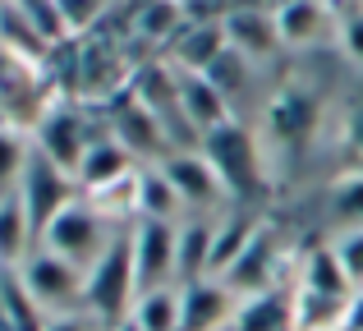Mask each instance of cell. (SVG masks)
Here are the masks:
<instances>
[{
    "label": "cell",
    "instance_id": "cell-1",
    "mask_svg": "<svg viewBox=\"0 0 363 331\" xmlns=\"http://www.w3.org/2000/svg\"><path fill=\"white\" fill-rule=\"evenodd\" d=\"M133 299H138L133 240H129V230H120L116 240H111V249L88 267V281H83V304H88V313H97V318L124 322V318L133 313Z\"/></svg>",
    "mask_w": 363,
    "mask_h": 331
},
{
    "label": "cell",
    "instance_id": "cell-15",
    "mask_svg": "<svg viewBox=\"0 0 363 331\" xmlns=\"http://www.w3.org/2000/svg\"><path fill=\"white\" fill-rule=\"evenodd\" d=\"M225 42L235 51H244L248 60H262V55L281 51V28H276V14H257V9H230L225 18Z\"/></svg>",
    "mask_w": 363,
    "mask_h": 331
},
{
    "label": "cell",
    "instance_id": "cell-31",
    "mask_svg": "<svg viewBox=\"0 0 363 331\" xmlns=\"http://www.w3.org/2000/svg\"><path fill=\"white\" fill-rule=\"evenodd\" d=\"M248 64H253V60H248L244 51H235V46H225V51H221V55L212 60V69H207V83H212V88L221 92L225 101H230L235 92H244V83H248Z\"/></svg>",
    "mask_w": 363,
    "mask_h": 331
},
{
    "label": "cell",
    "instance_id": "cell-10",
    "mask_svg": "<svg viewBox=\"0 0 363 331\" xmlns=\"http://www.w3.org/2000/svg\"><path fill=\"white\" fill-rule=\"evenodd\" d=\"M235 295L221 281H194L179 290V331H216L235 322Z\"/></svg>",
    "mask_w": 363,
    "mask_h": 331
},
{
    "label": "cell",
    "instance_id": "cell-37",
    "mask_svg": "<svg viewBox=\"0 0 363 331\" xmlns=\"http://www.w3.org/2000/svg\"><path fill=\"white\" fill-rule=\"evenodd\" d=\"M345 134H350V147L363 157V106L350 111V125H345Z\"/></svg>",
    "mask_w": 363,
    "mask_h": 331
},
{
    "label": "cell",
    "instance_id": "cell-35",
    "mask_svg": "<svg viewBox=\"0 0 363 331\" xmlns=\"http://www.w3.org/2000/svg\"><path fill=\"white\" fill-rule=\"evenodd\" d=\"M340 42H345L350 60H359V64H363V9L345 18V28H340Z\"/></svg>",
    "mask_w": 363,
    "mask_h": 331
},
{
    "label": "cell",
    "instance_id": "cell-9",
    "mask_svg": "<svg viewBox=\"0 0 363 331\" xmlns=\"http://www.w3.org/2000/svg\"><path fill=\"white\" fill-rule=\"evenodd\" d=\"M111 138H116V143H120L129 157H157V166L166 162L170 152H175L166 125H161V120L152 116V111L143 106L133 92L116 106V116H111Z\"/></svg>",
    "mask_w": 363,
    "mask_h": 331
},
{
    "label": "cell",
    "instance_id": "cell-8",
    "mask_svg": "<svg viewBox=\"0 0 363 331\" xmlns=\"http://www.w3.org/2000/svg\"><path fill=\"white\" fill-rule=\"evenodd\" d=\"M175 235H179L175 221H147V216H138V225L129 230V240H133V271H138V295L170 286V276H175Z\"/></svg>",
    "mask_w": 363,
    "mask_h": 331
},
{
    "label": "cell",
    "instance_id": "cell-12",
    "mask_svg": "<svg viewBox=\"0 0 363 331\" xmlns=\"http://www.w3.org/2000/svg\"><path fill=\"white\" fill-rule=\"evenodd\" d=\"M272 276H276V240H272V230L257 225L253 244H248L240 253V262L221 276V286L230 290L235 299H253V295H262V290H272Z\"/></svg>",
    "mask_w": 363,
    "mask_h": 331
},
{
    "label": "cell",
    "instance_id": "cell-17",
    "mask_svg": "<svg viewBox=\"0 0 363 331\" xmlns=\"http://www.w3.org/2000/svg\"><path fill=\"white\" fill-rule=\"evenodd\" d=\"M230 331H294V295L285 290H262V295L244 299L235 308V322Z\"/></svg>",
    "mask_w": 363,
    "mask_h": 331
},
{
    "label": "cell",
    "instance_id": "cell-39",
    "mask_svg": "<svg viewBox=\"0 0 363 331\" xmlns=\"http://www.w3.org/2000/svg\"><path fill=\"white\" fill-rule=\"evenodd\" d=\"M116 331H138V327H133V322H129V318H124V322H116Z\"/></svg>",
    "mask_w": 363,
    "mask_h": 331
},
{
    "label": "cell",
    "instance_id": "cell-20",
    "mask_svg": "<svg viewBox=\"0 0 363 331\" xmlns=\"http://www.w3.org/2000/svg\"><path fill=\"white\" fill-rule=\"evenodd\" d=\"M303 290H318V295H331V299H354V281L345 276V267H340L336 258V244H322V249H313L308 258H303Z\"/></svg>",
    "mask_w": 363,
    "mask_h": 331
},
{
    "label": "cell",
    "instance_id": "cell-30",
    "mask_svg": "<svg viewBox=\"0 0 363 331\" xmlns=\"http://www.w3.org/2000/svg\"><path fill=\"white\" fill-rule=\"evenodd\" d=\"M28 157H33V147L23 143V134L0 125V198L18 189V179H23V170H28Z\"/></svg>",
    "mask_w": 363,
    "mask_h": 331
},
{
    "label": "cell",
    "instance_id": "cell-22",
    "mask_svg": "<svg viewBox=\"0 0 363 331\" xmlns=\"http://www.w3.org/2000/svg\"><path fill=\"white\" fill-rule=\"evenodd\" d=\"M276 28H281L285 46H308L327 28V9H322V0H285L276 9Z\"/></svg>",
    "mask_w": 363,
    "mask_h": 331
},
{
    "label": "cell",
    "instance_id": "cell-6",
    "mask_svg": "<svg viewBox=\"0 0 363 331\" xmlns=\"http://www.w3.org/2000/svg\"><path fill=\"white\" fill-rule=\"evenodd\" d=\"M33 138H37V152H42L46 162L79 179V166H83V157H88V147H92L97 134H88V120L60 101V106H51L42 120H37Z\"/></svg>",
    "mask_w": 363,
    "mask_h": 331
},
{
    "label": "cell",
    "instance_id": "cell-36",
    "mask_svg": "<svg viewBox=\"0 0 363 331\" xmlns=\"http://www.w3.org/2000/svg\"><path fill=\"white\" fill-rule=\"evenodd\" d=\"M46 331H92V322L88 318H74V313H60V318L46 322Z\"/></svg>",
    "mask_w": 363,
    "mask_h": 331
},
{
    "label": "cell",
    "instance_id": "cell-18",
    "mask_svg": "<svg viewBox=\"0 0 363 331\" xmlns=\"http://www.w3.org/2000/svg\"><path fill=\"white\" fill-rule=\"evenodd\" d=\"M79 55H83V97L101 101L124 83V60L116 46L106 42H79Z\"/></svg>",
    "mask_w": 363,
    "mask_h": 331
},
{
    "label": "cell",
    "instance_id": "cell-33",
    "mask_svg": "<svg viewBox=\"0 0 363 331\" xmlns=\"http://www.w3.org/2000/svg\"><path fill=\"white\" fill-rule=\"evenodd\" d=\"M55 5H60V14H65V23H69L74 37L88 33V28L101 18V0H55Z\"/></svg>",
    "mask_w": 363,
    "mask_h": 331
},
{
    "label": "cell",
    "instance_id": "cell-24",
    "mask_svg": "<svg viewBox=\"0 0 363 331\" xmlns=\"http://www.w3.org/2000/svg\"><path fill=\"white\" fill-rule=\"evenodd\" d=\"M345 308L350 299H331V295L299 286V295H294V331H340L345 327Z\"/></svg>",
    "mask_w": 363,
    "mask_h": 331
},
{
    "label": "cell",
    "instance_id": "cell-11",
    "mask_svg": "<svg viewBox=\"0 0 363 331\" xmlns=\"http://www.w3.org/2000/svg\"><path fill=\"white\" fill-rule=\"evenodd\" d=\"M161 170H166V179L175 184V193H179L184 207H212L216 198L225 193L212 162H207L203 152H184V147H179V152H170L166 162H161Z\"/></svg>",
    "mask_w": 363,
    "mask_h": 331
},
{
    "label": "cell",
    "instance_id": "cell-26",
    "mask_svg": "<svg viewBox=\"0 0 363 331\" xmlns=\"http://www.w3.org/2000/svg\"><path fill=\"white\" fill-rule=\"evenodd\" d=\"M133 28L143 42H175L184 33V0H143Z\"/></svg>",
    "mask_w": 363,
    "mask_h": 331
},
{
    "label": "cell",
    "instance_id": "cell-13",
    "mask_svg": "<svg viewBox=\"0 0 363 331\" xmlns=\"http://www.w3.org/2000/svg\"><path fill=\"white\" fill-rule=\"evenodd\" d=\"M179 111H184L189 129H194L198 138H207L212 129L230 125V101L207 83V74H179Z\"/></svg>",
    "mask_w": 363,
    "mask_h": 331
},
{
    "label": "cell",
    "instance_id": "cell-3",
    "mask_svg": "<svg viewBox=\"0 0 363 331\" xmlns=\"http://www.w3.org/2000/svg\"><path fill=\"white\" fill-rule=\"evenodd\" d=\"M46 64L18 60V55L0 51V125L5 129H37V120L51 111V92H46Z\"/></svg>",
    "mask_w": 363,
    "mask_h": 331
},
{
    "label": "cell",
    "instance_id": "cell-7",
    "mask_svg": "<svg viewBox=\"0 0 363 331\" xmlns=\"http://www.w3.org/2000/svg\"><path fill=\"white\" fill-rule=\"evenodd\" d=\"M83 281H88V271L65 262L60 253H51V249H33L18 262V286L37 299V308H60V304H69L74 295L83 299Z\"/></svg>",
    "mask_w": 363,
    "mask_h": 331
},
{
    "label": "cell",
    "instance_id": "cell-23",
    "mask_svg": "<svg viewBox=\"0 0 363 331\" xmlns=\"http://www.w3.org/2000/svg\"><path fill=\"white\" fill-rule=\"evenodd\" d=\"M33 225H28V212H23V198L5 193L0 198V262H23L33 253Z\"/></svg>",
    "mask_w": 363,
    "mask_h": 331
},
{
    "label": "cell",
    "instance_id": "cell-27",
    "mask_svg": "<svg viewBox=\"0 0 363 331\" xmlns=\"http://www.w3.org/2000/svg\"><path fill=\"white\" fill-rule=\"evenodd\" d=\"M129 322L138 331H179V290L161 286V290L138 295V299H133Z\"/></svg>",
    "mask_w": 363,
    "mask_h": 331
},
{
    "label": "cell",
    "instance_id": "cell-19",
    "mask_svg": "<svg viewBox=\"0 0 363 331\" xmlns=\"http://www.w3.org/2000/svg\"><path fill=\"white\" fill-rule=\"evenodd\" d=\"M212 235H216V225H207V221H184L179 225V235H175V276H184V286L207 281Z\"/></svg>",
    "mask_w": 363,
    "mask_h": 331
},
{
    "label": "cell",
    "instance_id": "cell-5",
    "mask_svg": "<svg viewBox=\"0 0 363 331\" xmlns=\"http://www.w3.org/2000/svg\"><path fill=\"white\" fill-rule=\"evenodd\" d=\"M203 157L212 162L216 179H221L225 193H248V189L262 184V162H257V143L244 125H221L203 138Z\"/></svg>",
    "mask_w": 363,
    "mask_h": 331
},
{
    "label": "cell",
    "instance_id": "cell-32",
    "mask_svg": "<svg viewBox=\"0 0 363 331\" xmlns=\"http://www.w3.org/2000/svg\"><path fill=\"white\" fill-rule=\"evenodd\" d=\"M331 216L345 221V225H354V230H363V170L340 175L336 184H331Z\"/></svg>",
    "mask_w": 363,
    "mask_h": 331
},
{
    "label": "cell",
    "instance_id": "cell-28",
    "mask_svg": "<svg viewBox=\"0 0 363 331\" xmlns=\"http://www.w3.org/2000/svg\"><path fill=\"white\" fill-rule=\"evenodd\" d=\"M0 313H5V322L14 331H46L42 308H37V299L18 286V276H9L5 290H0Z\"/></svg>",
    "mask_w": 363,
    "mask_h": 331
},
{
    "label": "cell",
    "instance_id": "cell-4",
    "mask_svg": "<svg viewBox=\"0 0 363 331\" xmlns=\"http://www.w3.org/2000/svg\"><path fill=\"white\" fill-rule=\"evenodd\" d=\"M74 189H79V179L65 175L60 166H51L42 152L33 147V157H28V170L23 179H18V198H23V212H28V225H33V240L42 244L46 225L55 221V216L65 212V207L74 203Z\"/></svg>",
    "mask_w": 363,
    "mask_h": 331
},
{
    "label": "cell",
    "instance_id": "cell-34",
    "mask_svg": "<svg viewBox=\"0 0 363 331\" xmlns=\"http://www.w3.org/2000/svg\"><path fill=\"white\" fill-rule=\"evenodd\" d=\"M336 258L345 267V276L354 281V290H363V230H350L345 240L336 244Z\"/></svg>",
    "mask_w": 363,
    "mask_h": 331
},
{
    "label": "cell",
    "instance_id": "cell-38",
    "mask_svg": "<svg viewBox=\"0 0 363 331\" xmlns=\"http://www.w3.org/2000/svg\"><path fill=\"white\" fill-rule=\"evenodd\" d=\"M340 331H363V290L354 299H350V308H345V327Z\"/></svg>",
    "mask_w": 363,
    "mask_h": 331
},
{
    "label": "cell",
    "instance_id": "cell-21",
    "mask_svg": "<svg viewBox=\"0 0 363 331\" xmlns=\"http://www.w3.org/2000/svg\"><path fill=\"white\" fill-rule=\"evenodd\" d=\"M253 235H257V225L248 221V216H230V221L216 225V235H212V258H207V281H221L225 271L240 262V253L253 244Z\"/></svg>",
    "mask_w": 363,
    "mask_h": 331
},
{
    "label": "cell",
    "instance_id": "cell-29",
    "mask_svg": "<svg viewBox=\"0 0 363 331\" xmlns=\"http://www.w3.org/2000/svg\"><path fill=\"white\" fill-rule=\"evenodd\" d=\"M14 5H18V14H23L28 23L42 33V42H46V46H60V42H69V37H74L55 0H14Z\"/></svg>",
    "mask_w": 363,
    "mask_h": 331
},
{
    "label": "cell",
    "instance_id": "cell-2",
    "mask_svg": "<svg viewBox=\"0 0 363 331\" xmlns=\"http://www.w3.org/2000/svg\"><path fill=\"white\" fill-rule=\"evenodd\" d=\"M111 240H116V235H111L106 216H101L92 203L74 198V203L65 207L51 225H46V235H42V244H37V249H51V253H60L65 262H74V267L88 271L92 262L111 249Z\"/></svg>",
    "mask_w": 363,
    "mask_h": 331
},
{
    "label": "cell",
    "instance_id": "cell-25",
    "mask_svg": "<svg viewBox=\"0 0 363 331\" xmlns=\"http://www.w3.org/2000/svg\"><path fill=\"white\" fill-rule=\"evenodd\" d=\"M179 207L184 203H179L175 184L166 179V170L161 166L138 170V216H147V221H175Z\"/></svg>",
    "mask_w": 363,
    "mask_h": 331
},
{
    "label": "cell",
    "instance_id": "cell-16",
    "mask_svg": "<svg viewBox=\"0 0 363 331\" xmlns=\"http://www.w3.org/2000/svg\"><path fill=\"white\" fill-rule=\"evenodd\" d=\"M225 46H230L225 42V23H184V33L170 46V60H175L179 74H207Z\"/></svg>",
    "mask_w": 363,
    "mask_h": 331
},
{
    "label": "cell",
    "instance_id": "cell-14",
    "mask_svg": "<svg viewBox=\"0 0 363 331\" xmlns=\"http://www.w3.org/2000/svg\"><path fill=\"white\" fill-rule=\"evenodd\" d=\"M129 175H133V157L124 152L116 138H111V134L92 138L88 157H83V166H79V189H83V193L92 198V193H101V189L120 184V179H129Z\"/></svg>",
    "mask_w": 363,
    "mask_h": 331
}]
</instances>
